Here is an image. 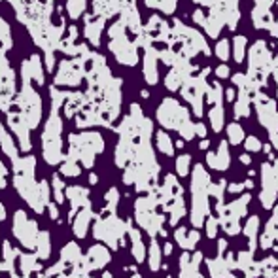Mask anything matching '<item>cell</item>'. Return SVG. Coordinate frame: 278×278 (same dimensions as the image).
<instances>
[{"mask_svg":"<svg viewBox=\"0 0 278 278\" xmlns=\"http://www.w3.org/2000/svg\"><path fill=\"white\" fill-rule=\"evenodd\" d=\"M14 186L17 189V193L23 197V201H27L30 208L38 214H42L44 208L49 203V186L47 182H34V176H15Z\"/></svg>","mask_w":278,"mask_h":278,"instance_id":"6da1fadb","label":"cell"},{"mask_svg":"<svg viewBox=\"0 0 278 278\" xmlns=\"http://www.w3.org/2000/svg\"><path fill=\"white\" fill-rule=\"evenodd\" d=\"M61 133H63V120L59 118L57 110H51V116L47 118V123L42 135V150L47 165H57L63 161V144H61Z\"/></svg>","mask_w":278,"mask_h":278,"instance_id":"7a4b0ae2","label":"cell"},{"mask_svg":"<svg viewBox=\"0 0 278 278\" xmlns=\"http://www.w3.org/2000/svg\"><path fill=\"white\" fill-rule=\"evenodd\" d=\"M17 106L21 108L19 116L27 123L29 129H36L42 118V100L38 97V93L30 87V82H23V89L17 98Z\"/></svg>","mask_w":278,"mask_h":278,"instance_id":"3957f363","label":"cell"},{"mask_svg":"<svg viewBox=\"0 0 278 278\" xmlns=\"http://www.w3.org/2000/svg\"><path fill=\"white\" fill-rule=\"evenodd\" d=\"M188 110L178 104L174 98H165L157 108V120L161 125L169 129H180L184 123H188Z\"/></svg>","mask_w":278,"mask_h":278,"instance_id":"277c9868","label":"cell"},{"mask_svg":"<svg viewBox=\"0 0 278 278\" xmlns=\"http://www.w3.org/2000/svg\"><path fill=\"white\" fill-rule=\"evenodd\" d=\"M38 226L34 219H30L27 216V212L17 210L14 214V235L17 237V241L21 242L25 248L32 250L36 246V237H38Z\"/></svg>","mask_w":278,"mask_h":278,"instance_id":"5b68a950","label":"cell"},{"mask_svg":"<svg viewBox=\"0 0 278 278\" xmlns=\"http://www.w3.org/2000/svg\"><path fill=\"white\" fill-rule=\"evenodd\" d=\"M206 91H208V83L199 74H193L191 78H188V82L182 85V95L189 104L193 106V112L197 116L203 114V95Z\"/></svg>","mask_w":278,"mask_h":278,"instance_id":"8992f818","label":"cell"},{"mask_svg":"<svg viewBox=\"0 0 278 278\" xmlns=\"http://www.w3.org/2000/svg\"><path fill=\"white\" fill-rule=\"evenodd\" d=\"M208 14L224 23V27H227L229 30H237V25L241 21L239 0H219L218 4H214L210 8Z\"/></svg>","mask_w":278,"mask_h":278,"instance_id":"52a82bcc","label":"cell"},{"mask_svg":"<svg viewBox=\"0 0 278 278\" xmlns=\"http://www.w3.org/2000/svg\"><path fill=\"white\" fill-rule=\"evenodd\" d=\"M110 51L114 53V57L118 59V63L125 65V67H135L138 63V47L135 45L133 40H129V36H120L112 38V42L108 44Z\"/></svg>","mask_w":278,"mask_h":278,"instance_id":"ba28073f","label":"cell"},{"mask_svg":"<svg viewBox=\"0 0 278 278\" xmlns=\"http://www.w3.org/2000/svg\"><path fill=\"white\" fill-rule=\"evenodd\" d=\"M21 78L23 82H36L38 85L44 83V68L38 55H30V59L23 61L21 65Z\"/></svg>","mask_w":278,"mask_h":278,"instance_id":"9c48e42d","label":"cell"},{"mask_svg":"<svg viewBox=\"0 0 278 278\" xmlns=\"http://www.w3.org/2000/svg\"><path fill=\"white\" fill-rule=\"evenodd\" d=\"M157 49L150 45L144 49V80L150 85H155L159 82V72H157Z\"/></svg>","mask_w":278,"mask_h":278,"instance_id":"30bf717a","label":"cell"},{"mask_svg":"<svg viewBox=\"0 0 278 278\" xmlns=\"http://www.w3.org/2000/svg\"><path fill=\"white\" fill-rule=\"evenodd\" d=\"M8 125H10V129H12L15 135H17V138H19L21 150L29 151L30 150L29 127H27V123L23 121L21 116H19V114H10V116H8Z\"/></svg>","mask_w":278,"mask_h":278,"instance_id":"8fae6325","label":"cell"},{"mask_svg":"<svg viewBox=\"0 0 278 278\" xmlns=\"http://www.w3.org/2000/svg\"><path fill=\"white\" fill-rule=\"evenodd\" d=\"M80 80H82V74H80V70H76L74 63L63 61L59 65V74L55 78V83H59V85H78Z\"/></svg>","mask_w":278,"mask_h":278,"instance_id":"7c38bea8","label":"cell"},{"mask_svg":"<svg viewBox=\"0 0 278 278\" xmlns=\"http://www.w3.org/2000/svg\"><path fill=\"white\" fill-rule=\"evenodd\" d=\"M102 25H104V19L98 17V15H87L85 17V36L93 45L100 44V32H102Z\"/></svg>","mask_w":278,"mask_h":278,"instance_id":"4fadbf2b","label":"cell"},{"mask_svg":"<svg viewBox=\"0 0 278 278\" xmlns=\"http://www.w3.org/2000/svg\"><path fill=\"white\" fill-rule=\"evenodd\" d=\"M89 191L85 188H78V186H72V188L65 189V199L70 201L72 204V214L76 212V208H85V206H89Z\"/></svg>","mask_w":278,"mask_h":278,"instance_id":"5bb4252c","label":"cell"},{"mask_svg":"<svg viewBox=\"0 0 278 278\" xmlns=\"http://www.w3.org/2000/svg\"><path fill=\"white\" fill-rule=\"evenodd\" d=\"M91 219H93V210H91L89 206H85V208H82V210L78 212V218H74V221H72V231H74V235L78 239H85Z\"/></svg>","mask_w":278,"mask_h":278,"instance_id":"9a60e30c","label":"cell"},{"mask_svg":"<svg viewBox=\"0 0 278 278\" xmlns=\"http://www.w3.org/2000/svg\"><path fill=\"white\" fill-rule=\"evenodd\" d=\"M108 259H110V256L102 246H93L87 252V259H83V263L87 269H100L108 263Z\"/></svg>","mask_w":278,"mask_h":278,"instance_id":"2e32d148","label":"cell"},{"mask_svg":"<svg viewBox=\"0 0 278 278\" xmlns=\"http://www.w3.org/2000/svg\"><path fill=\"white\" fill-rule=\"evenodd\" d=\"M250 15H252V23H254L256 29L269 30V27H271L272 21H274V15H272L271 10H265V8H259V6L254 8V10L250 12Z\"/></svg>","mask_w":278,"mask_h":278,"instance_id":"e0dca14e","label":"cell"},{"mask_svg":"<svg viewBox=\"0 0 278 278\" xmlns=\"http://www.w3.org/2000/svg\"><path fill=\"white\" fill-rule=\"evenodd\" d=\"M34 169H36V159L32 157V155L17 157L14 161L15 176H34Z\"/></svg>","mask_w":278,"mask_h":278,"instance_id":"ac0fdd59","label":"cell"},{"mask_svg":"<svg viewBox=\"0 0 278 278\" xmlns=\"http://www.w3.org/2000/svg\"><path fill=\"white\" fill-rule=\"evenodd\" d=\"M36 257L38 259H47L51 256V239H49V233L45 231H40L36 237Z\"/></svg>","mask_w":278,"mask_h":278,"instance_id":"d6986e66","label":"cell"},{"mask_svg":"<svg viewBox=\"0 0 278 278\" xmlns=\"http://www.w3.org/2000/svg\"><path fill=\"white\" fill-rule=\"evenodd\" d=\"M233 45H231V51H233V59L237 65H241L244 57H246V47H248V38L244 34H237V36L231 40Z\"/></svg>","mask_w":278,"mask_h":278,"instance_id":"ffe728a7","label":"cell"},{"mask_svg":"<svg viewBox=\"0 0 278 278\" xmlns=\"http://www.w3.org/2000/svg\"><path fill=\"white\" fill-rule=\"evenodd\" d=\"M61 259L67 261L70 265H76L82 261V252H80V246L74 244V242H68L65 248L61 250Z\"/></svg>","mask_w":278,"mask_h":278,"instance_id":"44dd1931","label":"cell"},{"mask_svg":"<svg viewBox=\"0 0 278 278\" xmlns=\"http://www.w3.org/2000/svg\"><path fill=\"white\" fill-rule=\"evenodd\" d=\"M0 146H2L4 153H6L8 157L12 159V161H15V159H17V148H15L14 138L10 136V133H8L4 127H0Z\"/></svg>","mask_w":278,"mask_h":278,"instance_id":"7402d4cb","label":"cell"},{"mask_svg":"<svg viewBox=\"0 0 278 278\" xmlns=\"http://www.w3.org/2000/svg\"><path fill=\"white\" fill-rule=\"evenodd\" d=\"M144 2L148 8L159 10L166 15H173L176 12V6H178V0H144Z\"/></svg>","mask_w":278,"mask_h":278,"instance_id":"603a6c76","label":"cell"},{"mask_svg":"<svg viewBox=\"0 0 278 278\" xmlns=\"http://www.w3.org/2000/svg\"><path fill=\"white\" fill-rule=\"evenodd\" d=\"M250 97L246 91H239V100H237V104H235V116L237 118H244V116H248L250 112Z\"/></svg>","mask_w":278,"mask_h":278,"instance_id":"cb8c5ba5","label":"cell"},{"mask_svg":"<svg viewBox=\"0 0 278 278\" xmlns=\"http://www.w3.org/2000/svg\"><path fill=\"white\" fill-rule=\"evenodd\" d=\"M203 29L206 30V34L210 38H218L219 36V32H221V29H224V23L218 21L214 15H206V21H204L203 25Z\"/></svg>","mask_w":278,"mask_h":278,"instance_id":"d4e9b609","label":"cell"},{"mask_svg":"<svg viewBox=\"0 0 278 278\" xmlns=\"http://www.w3.org/2000/svg\"><path fill=\"white\" fill-rule=\"evenodd\" d=\"M85 8H87V0H67V12L72 19L82 17Z\"/></svg>","mask_w":278,"mask_h":278,"instance_id":"484cf974","label":"cell"},{"mask_svg":"<svg viewBox=\"0 0 278 278\" xmlns=\"http://www.w3.org/2000/svg\"><path fill=\"white\" fill-rule=\"evenodd\" d=\"M214 53L221 63H226L229 57H231V40L227 38H221L219 42H216V47H214Z\"/></svg>","mask_w":278,"mask_h":278,"instance_id":"4316f807","label":"cell"},{"mask_svg":"<svg viewBox=\"0 0 278 278\" xmlns=\"http://www.w3.org/2000/svg\"><path fill=\"white\" fill-rule=\"evenodd\" d=\"M40 269V261L36 256H21V272L23 276L27 278L32 271Z\"/></svg>","mask_w":278,"mask_h":278,"instance_id":"83f0119b","label":"cell"},{"mask_svg":"<svg viewBox=\"0 0 278 278\" xmlns=\"http://www.w3.org/2000/svg\"><path fill=\"white\" fill-rule=\"evenodd\" d=\"M80 173H82V169L78 165V161L65 157V163L61 165V174L63 176H80Z\"/></svg>","mask_w":278,"mask_h":278,"instance_id":"f1b7e54d","label":"cell"},{"mask_svg":"<svg viewBox=\"0 0 278 278\" xmlns=\"http://www.w3.org/2000/svg\"><path fill=\"white\" fill-rule=\"evenodd\" d=\"M51 186H53V195H55V204H63L65 203V182L55 174L51 180Z\"/></svg>","mask_w":278,"mask_h":278,"instance_id":"f546056e","label":"cell"},{"mask_svg":"<svg viewBox=\"0 0 278 278\" xmlns=\"http://www.w3.org/2000/svg\"><path fill=\"white\" fill-rule=\"evenodd\" d=\"M208 116H210V121H212V127H214V131H219L221 125H224V108H221V104L214 106Z\"/></svg>","mask_w":278,"mask_h":278,"instance_id":"4dcf8cb0","label":"cell"},{"mask_svg":"<svg viewBox=\"0 0 278 278\" xmlns=\"http://www.w3.org/2000/svg\"><path fill=\"white\" fill-rule=\"evenodd\" d=\"M206 98H208V102H210V104H216V106L221 102V87H219L218 82H214L212 85H208Z\"/></svg>","mask_w":278,"mask_h":278,"instance_id":"1f68e13d","label":"cell"},{"mask_svg":"<svg viewBox=\"0 0 278 278\" xmlns=\"http://www.w3.org/2000/svg\"><path fill=\"white\" fill-rule=\"evenodd\" d=\"M108 34H110V38L125 36V34H127V27H125V23L121 21V19H120V21H116L112 27L108 29Z\"/></svg>","mask_w":278,"mask_h":278,"instance_id":"d6a6232c","label":"cell"},{"mask_svg":"<svg viewBox=\"0 0 278 278\" xmlns=\"http://www.w3.org/2000/svg\"><path fill=\"white\" fill-rule=\"evenodd\" d=\"M157 146L161 148V151H165V153H173V144H171V138L166 136V133H157Z\"/></svg>","mask_w":278,"mask_h":278,"instance_id":"836d02e7","label":"cell"},{"mask_svg":"<svg viewBox=\"0 0 278 278\" xmlns=\"http://www.w3.org/2000/svg\"><path fill=\"white\" fill-rule=\"evenodd\" d=\"M231 80L233 83L239 87V91H246L248 89V80H246V74H241V72H237V74L231 76Z\"/></svg>","mask_w":278,"mask_h":278,"instance_id":"e575fe53","label":"cell"},{"mask_svg":"<svg viewBox=\"0 0 278 278\" xmlns=\"http://www.w3.org/2000/svg\"><path fill=\"white\" fill-rule=\"evenodd\" d=\"M242 136H244V135H242L241 125H237V123L229 125V138H231V142H241Z\"/></svg>","mask_w":278,"mask_h":278,"instance_id":"d590c367","label":"cell"},{"mask_svg":"<svg viewBox=\"0 0 278 278\" xmlns=\"http://www.w3.org/2000/svg\"><path fill=\"white\" fill-rule=\"evenodd\" d=\"M191 19H193V23H195V25L203 27L204 21H206V12H204L203 8H197L195 12H193V15H191Z\"/></svg>","mask_w":278,"mask_h":278,"instance_id":"8d00e7d4","label":"cell"},{"mask_svg":"<svg viewBox=\"0 0 278 278\" xmlns=\"http://www.w3.org/2000/svg\"><path fill=\"white\" fill-rule=\"evenodd\" d=\"M214 72H216V76H218L219 80H227V78H231V70H229V67H227L226 63H221Z\"/></svg>","mask_w":278,"mask_h":278,"instance_id":"74e56055","label":"cell"},{"mask_svg":"<svg viewBox=\"0 0 278 278\" xmlns=\"http://www.w3.org/2000/svg\"><path fill=\"white\" fill-rule=\"evenodd\" d=\"M47 212H49V218L51 219H57L59 218V208L55 203H47Z\"/></svg>","mask_w":278,"mask_h":278,"instance_id":"f35d334b","label":"cell"},{"mask_svg":"<svg viewBox=\"0 0 278 278\" xmlns=\"http://www.w3.org/2000/svg\"><path fill=\"white\" fill-rule=\"evenodd\" d=\"M271 74L272 78L278 82V55H272V61H271Z\"/></svg>","mask_w":278,"mask_h":278,"instance_id":"ab89813d","label":"cell"},{"mask_svg":"<svg viewBox=\"0 0 278 278\" xmlns=\"http://www.w3.org/2000/svg\"><path fill=\"white\" fill-rule=\"evenodd\" d=\"M6 174H8L6 166L0 163V189L6 188Z\"/></svg>","mask_w":278,"mask_h":278,"instance_id":"60d3db41","label":"cell"},{"mask_svg":"<svg viewBox=\"0 0 278 278\" xmlns=\"http://www.w3.org/2000/svg\"><path fill=\"white\" fill-rule=\"evenodd\" d=\"M45 63H47V70L51 72L53 65H55V59H53V51H45Z\"/></svg>","mask_w":278,"mask_h":278,"instance_id":"b9f144b4","label":"cell"},{"mask_svg":"<svg viewBox=\"0 0 278 278\" xmlns=\"http://www.w3.org/2000/svg\"><path fill=\"white\" fill-rule=\"evenodd\" d=\"M269 34H271L272 38H276V40H278V19H274V21H272V25L269 27Z\"/></svg>","mask_w":278,"mask_h":278,"instance_id":"7bdbcfd3","label":"cell"},{"mask_svg":"<svg viewBox=\"0 0 278 278\" xmlns=\"http://www.w3.org/2000/svg\"><path fill=\"white\" fill-rule=\"evenodd\" d=\"M246 146H248V150H257V146H259V142H257V138H248V142H246Z\"/></svg>","mask_w":278,"mask_h":278,"instance_id":"ee69618b","label":"cell"},{"mask_svg":"<svg viewBox=\"0 0 278 278\" xmlns=\"http://www.w3.org/2000/svg\"><path fill=\"white\" fill-rule=\"evenodd\" d=\"M226 98H227V100H233V98H235V89H233V87H229V89L226 91Z\"/></svg>","mask_w":278,"mask_h":278,"instance_id":"f6af8a7d","label":"cell"},{"mask_svg":"<svg viewBox=\"0 0 278 278\" xmlns=\"http://www.w3.org/2000/svg\"><path fill=\"white\" fill-rule=\"evenodd\" d=\"M195 131H197V133H199V135H201V136L206 135V129H204L203 123H199V125H197V127H195Z\"/></svg>","mask_w":278,"mask_h":278,"instance_id":"bcb514c9","label":"cell"},{"mask_svg":"<svg viewBox=\"0 0 278 278\" xmlns=\"http://www.w3.org/2000/svg\"><path fill=\"white\" fill-rule=\"evenodd\" d=\"M6 219V206L0 203V221H4Z\"/></svg>","mask_w":278,"mask_h":278,"instance_id":"7dc6e473","label":"cell"},{"mask_svg":"<svg viewBox=\"0 0 278 278\" xmlns=\"http://www.w3.org/2000/svg\"><path fill=\"white\" fill-rule=\"evenodd\" d=\"M97 180H98L97 174H89V182H91V184H97Z\"/></svg>","mask_w":278,"mask_h":278,"instance_id":"c3c4849f","label":"cell"},{"mask_svg":"<svg viewBox=\"0 0 278 278\" xmlns=\"http://www.w3.org/2000/svg\"><path fill=\"white\" fill-rule=\"evenodd\" d=\"M140 95H142V98H148V97H150V93H148L146 89H144L142 93H140Z\"/></svg>","mask_w":278,"mask_h":278,"instance_id":"681fc988","label":"cell"},{"mask_svg":"<svg viewBox=\"0 0 278 278\" xmlns=\"http://www.w3.org/2000/svg\"><path fill=\"white\" fill-rule=\"evenodd\" d=\"M102 278H112V274H108V272H106V274H102Z\"/></svg>","mask_w":278,"mask_h":278,"instance_id":"f907efd6","label":"cell"},{"mask_svg":"<svg viewBox=\"0 0 278 278\" xmlns=\"http://www.w3.org/2000/svg\"><path fill=\"white\" fill-rule=\"evenodd\" d=\"M80 278H87V276H85V274H83V276H80Z\"/></svg>","mask_w":278,"mask_h":278,"instance_id":"816d5d0a","label":"cell"},{"mask_svg":"<svg viewBox=\"0 0 278 278\" xmlns=\"http://www.w3.org/2000/svg\"><path fill=\"white\" fill-rule=\"evenodd\" d=\"M276 45H278V44H276Z\"/></svg>","mask_w":278,"mask_h":278,"instance_id":"f5cc1de1","label":"cell"}]
</instances>
